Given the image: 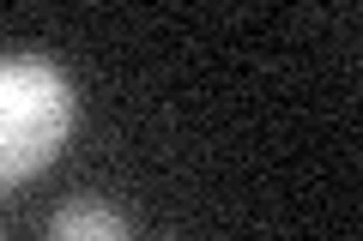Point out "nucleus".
Returning <instances> with one entry per match:
<instances>
[{"instance_id":"1","label":"nucleus","mask_w":363,"mask_h":241,"mask_svg":"<svg viewBox=\"0 0 363 241\" xmlns=\"http://www.w3.org/2000/svg\"><path fill=\"white\" fill-rule=\"evenodd\" d=\"M79 97L43 54H0V193L25 187L73 139Z\"/></svg>"},{"instance_id":"2","label":"nucleus","mask_w":363,"mask_h":241,"mask_svg":"<svg viewBox=\"0 0 363 241\" xmlns=\"http://www.w3.org/2000/svg\"><path fill=\"white\" fill-rule=\"evenodd\" d=\"M43 241H133L128 235V217L104 199H67L49 211L43 223Z\"/></svg>"}]
</instances>
